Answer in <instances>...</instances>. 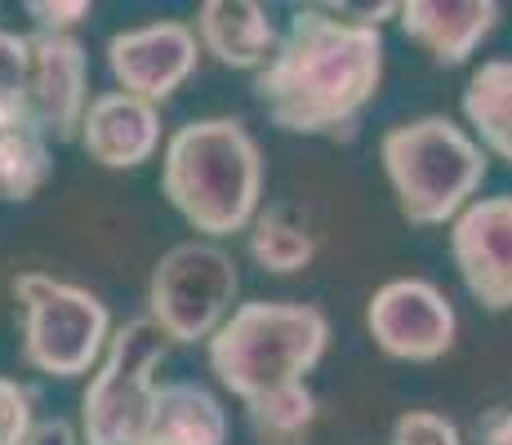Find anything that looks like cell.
Segmentation results:
<instances>
[{
    "mask_svg": "<svg viewBox=\"0 0 512 445\" xmlns=\"http://www.w3.org/2000/svg\"><path fill=\"white\" fill-rule=\"evenodd\" d=\"M383 85V27L352 23L330 5H294L254 98L285 134H352Z\"/></svg>",
    "mask_w": 512,
    "mask_h": 445,
    "instance_id": "obj_1",
    "label": "cell"
},
{
    "mask_svg": "<svg viewBox=\"0 0 512 445\" xmlns=\"http://www.w3.org/2000/svg\"><path fill=\"white\" fill-rule=\"evenodd\" d=\"M161 192L196 232H250L263 210V152L236 116H205L165 138Z\"/></svg>",
    "mask_w": 512,
    "mask_h": 445,
    "instance_id": "obj_2",
    "label": "cell"
},
{
    "mask_svg": "<svg viewBox=\"0 0 512 445\" xmlns=\"http://www.w3.org/2000/svg\"><path fill=\"white\" fill-rule=\"evenodd\" d=\"M330 348V316L312 303L254 299L236 303V312L205 343L210 374L241 405L268 392L303 383Z\"/></svg>",
    "mask_w": 512,
    "mask_h": 445,
    "instance_id": "obj_3",
    "label": "cell"
},
{
    "mask_svg": "<svg viewBox=\"0 0 512 445\" xmlns=\"http://www.w3.org/2000/svg\"><path fill=\"white\" fill-rule=\"evenodd\" d=\"M379 161L410 227L455 223L490 170L486 147L450 116H415L392 125L379 143Z\"/></svg>",
    "mask_w": 512,
    "mask_h": 445,
    "instance_id": "obj_4",
    "label": "cell"
},
{
    "mask_svg": "<svg viewBox=\"0 0 512 445\" xmlns=\"http://www.w3.org/2000/svg\"><path fill=\"white\" fill-rule=\"evenodd\" d=\"M165 352H170V339L147 316L116 325L81 397L85 445H143L152 428L156 392H161L156 374L165 365Z\"/></svg>",
    "mask_w": 512,
    "mask_h": 445,
    "instance_id": "obj_5",
    "label": "cell"
},
{
    "mask_svg": "<svg viewBox=\"0 0 512 445\" xmlns=\"http://www.w3.org/2000/svg\"><path fill=\"white\" fill-rule=\"evenodd\" d=\"M14 299L23 308V361L36 374L81 379L98 370L112 343V312L98 294L49 272H18Z\"/></svg>",
    "mask_w": 512,
    "mask_h": 445,
    "instance_id": "obj_6",
    "label": "cell"
},
{
    "mask_svg": "<svg viewBox=\"0 0 512 445\" xmlns=\"http://www.w3.org/2000/svg\"><path fill=\"white\" fill-rule=\"evenodd\" d=\"M241 276L223 245L183 241L165 250L147 281V321L170 343H210L236 312Z\"/></svg>",
    "mask_w": 512,
    "mask_h": 445,
    "instance_id": "obj_7",
    "label": "cell"
},
{
    "mask_svg": "<svg viewBox=\"0 0 512 445\" xmlns=\"http://www.w3.org/2000/svg\"><path fill=\"white\" fill-rule=\"evenodd\" d=\"M366 330L383 356L428 365L455 348L459 316L432 281H423V276H397V281L379 285L374 299L366 303Z\"/></svg>",
    "mask_w": 512,
    "mask_h": 445,
    "instance_id": "obj_8",
    "label": "cell"
},
{
    "mask_svg": "<svg viewBox=\"0 0 512 445\" xmlns=\"http://www.w3.org/2000/svg\"><path fill=\"white\" fill-rule=\"evenodd\" d=\"M27 116L45 138L72 143L81 138L85 107H90V58L76 36H27Z\"/></svg>",
    "mask_w": 512,
    "mask_h": 445,
    "instance_id": "obj_9",
    "label": "cell"
},
{
    "mask_svg": "<svg viewBox=\"0 0 512 445\" xmlns=\"http://www.w3.org/2000/svg\"><path fill=\"white\" fill-rule=\"evenodd\" d=\"M196 58H201V41H196V27L183 18L130 27L107 41V72L125 94L143 103H165L196 72Z\"/></svg>",
    "mask_w": 512,
    "mask_h": 445,
    "instance_id": "obj_10",
    "label": "cell"
},
{
    "mask_svg": "<svg viewBox=\"0 0 512 445\" xmlns=\"http://www.w3.org/2000/svg\"><path fill=\"white\" fill-rule=\"evenodd\" d=\"M450 259L486 312L512 308V192L481 196L450 223Z\"/></svg>",
    "mask_w": 512,
    "mask_h": 445,
    "instance_id": "obj_11",
    "label": "cell"
},
{
    "mask_svg": "<svg viewBox=\"0 0 512 445\" xmlns=\"http://www.w3.org/2000/svg\"><path fill=\"white\" fill-rule=\"evenodd\" d=\"M81 147L103 170H139L161 147V112L125 89L94 94L81 121Z\"/></svg>",
    "mask_w": 512,
    "mask_h": 445,
    "instance_id": "obj_12",
    "label": "cell"
},
{
    "mask_svg": "<svg viewBox=\"0 0 512 445\" xmlns=\"http://www.w3.org/2000/svg\"><path fill=\"white\" fill-rule=\"evenodd\" d=\"M406 41H415L437 67H464L499 27L495 0H406L397 14Z\"/></svg>",
    "mask_w": 512,
    "mask_h": 445,
    "instance_id": "obj_13",
    "label": "cell"
},
{
    "mask_svg": "<svg viewBox=\"0 0 512 445\" xmlns=\"http://www.w3.org/2000/svg\"><path fill=\"white\" fill-rule=\"evenodd\" d=\"M196 41L210 58L236 72H263L281 45L272 14L254 0H205L196 9Z\"/></svg>",
    "mask_w": 512,
    "mask_h": 445,
    "instance_id": "obj_14",
    "label": "cell"
},
{
    "mask_svg": "<svg viewBox=\"0 0 512 445\" xmlns=\"http://www.w3.org/2000/svg\"><path fill=\"white\" fill-rule=\"evenodd\" d=\"M143 445H228V410L201 383L170 379L156 392Z\"/></svg>",
    "mask_w": 512,
    "mask_h": 445,
    "instance_id": "obj_15",
    "label": "cell"
},
{
    "mask_svg": "<svg viewBox=\"0 0 512 445\" xmlns=\"http://www.w3.org/2000/svg\"><path fill=\"white\" fill-rule=\"evenodd\" d=\"M464 116L486 152L512 165V58H486L464 85Z\"/></svg>",
    "mask_w": 512,
    "mask_h": 445,
    "instance_id": "obj_16",
    "label": "cell"
},
{
    "mask_svg": "<svg viewBox=\"0 0 512 445\" xmlns=\"http://www.w3.org/2000/svg\"><path fill=\"white\" fill-rule=\"evenodd\" d=\"M250 259L272 276H290L303 272L312 259H317V236L308 232V223L294 219L285 205H268L259 210V219L250 223Z\"/></svg>",
    "mask_w": 512,
    "mask_h": 445,
    "instance_id": "obj_17",
    "label": "cell"
},
{
    "mask_svg": "<svg viewBox=\"0 0 512 445\" xmlns=\"http://www.w3.org/2000/svg\"><path fill=\"white\" fill-rule=\"evenodd\" d=\"M49 174H54V152L36 125L0 130V201H32Z\"/></svg>",
    "mask_w": 512,
    "mask_h": 445,
    "instance_id": "obj_18",
    "label": "cell"
},
{
    "mask_svg": "<svg viewBox=\"0 0 512 445\" xmlns=\"http://www.w3.org/2000/svg\"><path fill=\"white\" fill-rule=\"evenodd\" d=\"M245 419H250L254 437L263 445H303L308 432L317 428V397H312L308 383H294V388L268 392V397L245 405Z\"/></svg>",
    "mask_w": 512,
    "mask_h": 445,
    "instance_id": "obj_19",
    "label": "cell"
},
{
    "mask_svg": "<svg viewBox=\"0 0 512 445\" xmlns=\"http://www.w3.org/2000/svg\"><path fill=\"white\" fill-rule=\"evenodd\" d=\"M27 58H32L27 36L0 27V112L32 125V116H27Z\"/></svg>",
    "mask_w": 512,
    "mask_h": 445,
    "instance_id": "obj_20",
    "label": "cell"
},
{
    "mask_svg": "<svg viewBox=\"0 0 512 445\" xmlns=\"http://www.w3.org/2000/svg\"><path fill=\"white\" fill-rule=\"evenodd\" d=\"M36 428V392L27 383L0 374V445H23Z\"/></svg>",
    "mask_w": 512,
    "mask_h": 445,
    "instance_id": "obj_21",
    "label": "cell"
},
{
    "mask_svg": "<svg viewBox=\"0 0 512 445\" xmlns=\"http://www.w3.org/2000/svg\"><path fill=\"white\" fill-rule=\"evenodd\" d=\"M392 445H464V437H459V428L446 414L406 410L392 423Z\"/></svg>",
    "mask_w": 512,
    "mask_h": 445,
    "instance_id": "obj_22",
    "label": "cell"
},
{
    "mask_svg": "<svg viewBox=\"0 0 512 445\" xmlns=\"http://www.w3.org/2000/svg\"><path fill=\"white\" fill-rule=\"evenodd\" d=\"M27 14L36 18V32L72 36V27L94 14V5L90 0H67V5H54V0H27Z\"/></svg>",
    "mask_w": 512,
    "mask_h": 445,
    "instance_id": "obj_23",
    "label": "cell"
},
{
    "mask_svg": "<svg viewBox=\"0 0 512 445\" xmlns=\"http://www.w3.org/2000/svg\"><path fill=\"white\" fill-rule=\"evenodd\" d=\"M23 445H85L81 428L67 419H36V428L23 437Z\"/></svg>",
    "mask_w": 512,
    "mask_h": 445,
    "instance_id": "obj_24",
    "label": "cell"
},
{
    "mask_svg": "<svg viewBox=\"0 0 512 445\" xmlns=\"http://www.w3.org/2000/svg\"><path fill=\"white\" fill-rule=\"evenodd\" d=\"M481 445H512V410H495L481 428Z\"/></svg>",
    "mask_w": 512,
    "mask_h": 445,
    "instance_id": "obj_25",
    "label": "cell"
},
{
    "mask_svg": "<svg viewBox=\"0 0 512 445\" xmlns=\"http://www.w3.org/2000/svg\"><path fill=\"white\" fill-rule=\"evenodd\" d=\"M9 125H27V121H14L9 112H0V130H9Z\"/></svg>",
    "mask_w": 512,
    "mask_h": 445,
    "instance_id": "obj_26",
    "label": "cell"
}]
</instances>
